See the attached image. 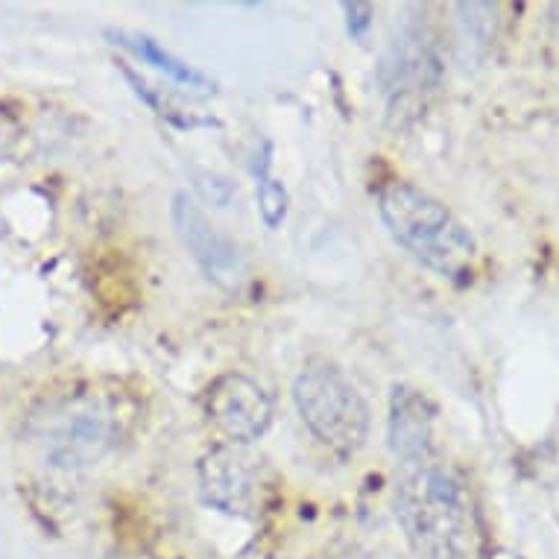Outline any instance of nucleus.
<instances>
[{"label": "nucleus", "instance_id": "f257e3e1", "mask_svg": "<svg viewBox=\"0 0 559 559\" xmlns=\"http://www.w3.org/2000/svg\"><path fill=\"white\" fill-rule=\"evenodd\" d=\"M395 519L425 559H480V515L466 477L442 451L404 460L395 472Z\"/></svg>", "mask_w": 559, "mask_h": 559}, {"label": "nucleus", "instance_id": "f03ea898", "mask_svg": "<svg viewBox=\"0 0 559 559\" xmlns=\"http://www.w3.org/2000/svg\"><path fill=\"white\" fill-rule=\"evenodd\" d=\"M132 416L135 411L123 393L83 386L45 404L29 423V437L47 466L74 472L100 463L118 449Z\"/></svg>", "mask_w": 559, "mask_h": 559}, {"label": "nucleus", "instance_id": "7ed1b4c3", "mask_svg": "<svg viewBox=\"0 0 559 559\" xmlns=\"http://www.w3.org/2000/svg\"><path fill=\"white\" fill-rule=\"evenodd\" d=\"M378 214L395 247L454 285L472 282L477 266L475 235L445 202L413 182H390L378 193Z\"/></svg>", "mask_w": 559, "mask_h": 559}, {"label": "nucleus", "instance_id": "20e7f679", "mask_svg": "<svg viewBox=\"0 0 559 559\" xmlns=\"http://www.w3.org/2000/svg\"><path fill=\"white\" fill-rule=\"evenodd\" d=\"M294 404L305 428L325 449L348 457L367 445L369 407L337 364L308 360L294 381Z\"/></svg>", "mask_w": 559, "mask_h": 559}, {"label": "nucleus", "instance_id": "39448f33", "mask_svg": "<svg viewBox=\"0 0 559 559\" xmlns=\"http://www.w3.org/2000/svg\"><path fill=\"white\" fill-rule=\"evenodd\" d=\"M205 416L229 445L247 449L270 431L275 404L258 381L240 372H226L205 393Z\"/></svg>", "mask_w": 559, "mask_h": 559}, {"label": "nucleus", "instance_id": "423d86ee", "mask_svg": "<svg viewBox=\"0 0 559 559\" xmlns=\"http://www.w3.org/2000/svg\"><path fill=\"white\" fill-rule=\"evenodd\" d=\"M202 504L238 519H255L264 498V475L240 445L212 449L197 466Z\"/></svg>", "mask_w": 559, "mask_h": 559}, {"label": "nucleus", "instance_id": "0eeeda50", "mask_svg": "<svg viewBox=\"0 0 559 559\" xmlns=\"http://www.w3.org/2000/svg\"><path fill=\"white\" fill-rule=\"evenodd\" d=\"M174 226L202 275L223 290H238L247 278V261L235 240L221 231L202 212L200 202L179 191L174 197Z\"/></svg>", "mask_w": 559, "mask_h": 559}, {"label": "nucleus", "instance_id": "6e6552de", "mask_svg": "<svg viewBox=\"0 0 559 559\" xmlns=\"http://www.w3.org/2000/svg\"><path fill=\"white\" fill-rule=\"evenodd\" d=\"M442 76V62L437 47L419 27H407L395 36L390 53L381 64V85L390 97V109H402L407 100L437 88Z\"/></svg>", "mask_w": 559, "mask_h": 559}, {"label": "nucleus", "instance_id": "1a4fd4ad", "mask_svg": "<svg viewBox=\"0 0 559 559\" xmlns=\"http://www.w3.org/2000/svg\"><path fill=\"white\" fill-rule=\"evenodd\" d=\"M437 407L423 390L395 384L390 395V419H386V440L399 463L437 454Z\"/></svg>", "mask_w": 559, "mask_h": 559}, {"label": "nucleus", "instance_id": "9d476101", "mask_svg": "<svg viewBox=\"0 0 559 559\" xmlns=\"http://www.w3.org/2000/svg\"><path fill=\"white\" fill-rule=\"evenodd\" d=\"M109 38H115V45H120L127 53L135 56L138 62L153 64L156 71L170 76L174 83L185 85V88H197V92H214V83L209 76L197 71L185 59L170 53V50H165L156 38L144 36V33H129V29H115V33H109Z\"/></svg>", "mask_w": 559, "mask_h": 559}, {"label": "nucleus", "instance_id": "9b49d317", "mask_svg": "<svg viewBox=\"0 0 559 559\" xmlns=\"http://www.w3.org/2000/svg\"><path fill=\"white\" fill-rule=\"evenodd\" d=\"M255 202L258 214L264 221L266 229H278L287 221V209H290V197L287 188L273 174H270V147L264 156L255 162Z\"/></svg>", "mask_w": 559, "mask_h": 559}, {"label": "nucleus", "instance_id": "f8f14e48", "mask_svg": "<svg viewBox=\"0 0 559 559\" xmlns=\"http://www.w3.org/2000/svg\"><path fill=\"white\" fill-rule=\"evenodd\" d=\"M123 74H127L129 83L135 85L138 97H141L144 103H150V106H153V109L162 115V118H167L170 123H176V127H205V123H212L209 118H200L197 111H185V106L176 100L174 94H167L165 88L150 85L147 80H141L138 74H132L129 68H123Z\"/></svg>", "mask_w": 559, "mask_h": 559}, {"label": "nucleus", "instance_id": "ddd939ff", "mask_svg": "<svg viewBox=\"0 0 559 559\" xmlns=\"http://www.w3.org/2000/svg\"><path fill=\"white\" fill-rule=\"evenodd\" d=\"M21 141V123L10 109L0 106V162L12 156V150L19 147Z\"/></svg>", "mask_w": 559, "mask_h": 559}, {"label": "nucleus", "instance_id": "4468645a", "mask_svg": "<svg viewBox=\"0 0 559 559\" xmlns=\"http://www.w3.org/2000/svg\"><path fill=\"white\" fill-rule=\"evenodd\" d=\"M348 15V33L355 38H364L369 33V27H372V15H376V10L369 7V3H346L343 7Z\"/></svg>", "mask_w": 559, "mask_h": 559}]
</instances>
